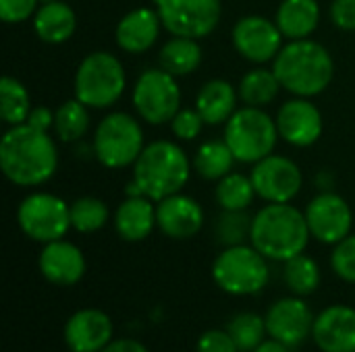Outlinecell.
Instances as JSON below:
<instances>
[{"label": "cell", "instance_id": "36", "mask_svg": "<svg viewBox=\"0 0 355 352\" xmlns=\"http://www.w3.org/2000/svg\"><path fill=\"white\" fill-rule=\"evenodd\" d=\"M331 268L343 282L355 284V234L339 241L331 253Z\"/></svg>", "mask_w": 355, "mask_h": 352}, {"label": "cell", "instance_id": "38", "mask_svg": "<svg viewBox=\"0 0 355 352\" xmlns=\"http://www.w3.org/2000/svg\"><path fill=\"white\" fill-rule=\"evenodd\" d=\"M196 352H239L227 330H208L200 336Z\"/></svg>", "mask_w": 355, "mask_h": 352}, {"label": "cell", "instance_id": "18", "mask_svg": "<svg viewBox=\"0 0 355 352\" xmlns=\"http://www.w3.org/2000/svg\"><path fill=\"white\" fill-rule=\"evenodd\" d=\"M156 224L168 239L185 241L196 237L204 226L202 205L183 193H175L156 205Z\"/></svg>", "mask_w": 355, "mask_h": 352}, {"label": "cell", "instance_id": "12", "mask_svg": "<svg viewBox=\"0 0 355 352\" xmlns=\"http://www.w3.org/2000/svg\"><path fill=\"white\" fill-rule=\"evenodd\" d=\"M256 195L268 203H289L293 201L304 185L300 166L285 158L270 154L264 160L256 162L250 174Z\"/></svg>", "mask_w": 355, "mask_h": 352}, {"label": "cell", "instance_id": "28", "mask_svg": "<svg viewBox=\"0 0 355 352\" xmlns=\"http://www.w3.org/2000/svg\"><path fill=\"white\" fill-rule=\"evenodd\" d=\"M235 156L227 141H206L200 145L193 158V168L196 172L206 178V180H220L227 176L233 168Z\"/></svg>", "mask_w": 355, "mask_h": 352}, {"label": "cell", "instance_id": "19", "mask_svg": "<svg viewBox=\"0 0 355 352\" xmlns=\"http://www.w3.org/2000/svg\"><path fill=\"white\" fill-rule=\"evenodd\" d=\"M312 338L322 352H355V309L331 305L322 309L312 328Z\"/></svg>", "mask_w": 355, "mask_h": 352}, {"label": "cell", "instance_id": "10", "mask_svg": "<svg viewBox=\"0 0 355 352\" xmlns=\"http://www.w3.org/2000/svg\"><path fill=\"white\" fill-rule=\"evenodd\" d=\"M135 112L150 124H166L181 110V89L175 75L164 68H148L133 89Z\"/></svg>", "mask_w": 355, "mask_h": 352}, {"label": "cell", "instance_id": "13", "mask_svg": "<svg viewBox=\"0 0 355 352\" xmlns=\"http://www.w3.org/2000/svg\"><path fill=\"white\" fill-rule=\"evenodd\" d=\"M304 214L310 234L324 245H337L352 232V224H354L352 207L341 195L333 191H324L316 195L308 203Z\"/></svg>", "mask_w": 355, "mask_h": 352}, {"label": "cell", "instance_id": "3", "mask_svg": "<svg viewBox=\"0 0 355 352\" xmlns=\"http://www.w3.org/2000/svg\"><path fill=\"white\" fill-rule=\"evenodd\" d=\"M275 75L281 87L297 98H314L322 93L335 75L331 52L314 39H291L275 58Z\"/></svg>", "mask_w": 355, "mask_h": 352}, {"label": "cell", "instance_id": "31", "mask_svg": "<svg viewBox=\"0 0 355 352\" xmlns=\"http://www.w3.org/2000/svg\"><path fill=\"white\" fill-rule=\"evenodd\" d=\"M52 129L58 135V139L64 141V143L79 141L87 133V129H89L87 106L81 104L77 98L75 100H67L54 112V124H52Z\"/></svg>", "mask_w": 355, "mask_h": 352}, {"label": "cell", "instance_id": "25", "mask_svg": "<svg viewBox=\"0 0 355 352\" xmlns=\"http://www.w3.org/2000/svg\"><path fill=\"white\" fill-rule=\"evenodd\" d=\"M77 27V17L67 2L50 0L44 2L33 15V29L37 37L46 44L67 41Z\"/></svg>", "mask_w": 355, "mask_h": 352}, {"label": "cell", "instance_id": "30", "mask_svg": "<svg viewBox=\"0 0 355 352\" xmlns=\"http://www.w3.org/2000/svg\"><path fill=\"white\" fill-rule=\"evenodd\" d=\"M31 102L25 85L15 77H2L0 81V114L2 120L10 127L27 122L31 114Z\"/></svg>", "mask_w": 355, "mask_h": 352}, {"label": "cell", "instance_id": "17", "mask_svg": "<svg viewBox=\"0 0 355 352\" xmlns=\"http://www.w3.org/2000/svg\"><path fill=\"white\" fill-rule=\"evenodd\" d=\"M112 319L100 309H81L64 326V344L71 352H100L112 342Z\"/></svg>", "mask_w": 355, "mask_h": 352}, {"label": "cell", "instance_id": "39", "mask_svg": "<svg viewBox=\"0 0 355 352\" xmlns=\"http://www.w3.org/2000/svg\"><path fill=\"white\" fill-rule=\"evenodd\" d=\"M42 0H0V19L4 23H23L37 10Z\"/></svg>", "mask_w": 355, "mask_h": 352}, {"label": "cell", "instance_id": "41", "mask_svg": "<svg viewBox=\"0 0 355 352\" xmlns=\"http://www.w3.org/2000/svg\"><path fill=\"white\" fill-rule=\"evenodd\" d=\"M100 352H150L141 342L131 340V338H121V340H112L106 349Z\"/></svg>", "mask_w": 355, "mask_h": 352}, {"label": "cell", "instance_id": "34", "mask_svg": "<svg viewBox=\"0 0 355 352\" xmlns=\"http://www.w3.org/2000/svg\"><path fill=\"white\" fill-rule=\"evenodd\" d=\"M227 332L239 352H254L266 340V319L258 313H239L227 324Z\"/></svg>", "mask_w": 355, "mask_h": 352}, {"label": "cell", "instance_id": "2", "mask_svg": "<svg viewBox=\"0 0 355 352\" xmlns=\"http://www.w3.org/2000/svg\"><path fill=\"white\" fill-rule=\"evenodd\" d=\"M191 174L185 151L173 141H154L144 147L133 164V180L127 185V197H150L162 201L181 193Z\"/></svg>", "mask_w": 355, "mask_h": 352}, {"label": "cell", "instance_id": "21", "mask_svg": "<svg viewBox=\"0 0 355 352\" xmlns=\"http://www.w3.org/2000/svg\"><path fill=\"white\" fill-rule=\"evenodd\" d=\"M160 15L150 8H135L127 12L116 25V44L129 54L148 52L160 35Z\"/></svg>", "mask_w": 355, "mask_h": 352}, {"label": "cell", "instance_id": "29", "mask_svg": "<svg viewBox=\"0 0 355 352\" xmlns=\"http://www.w3.org/2000/svg\"><path fill=\"white\" fill-rule=\"evenodd\" d=\"M283 280L295 297H310L320 286V268L310 255L300 253L285 261Z\"/></svg>", "mask_w": 355, "mask_h": 352}, {"label": "cell", "instance_id": "5", "mask_svg": "<svg viewBox=\"0 0 355 352\" xmlns=\"http://www.w3.org/2000/svg\"><path fill=\"white\" fill-rule=\"evenodd\" d=\"M212 278L220 290L233 297L258 295L270 278L266 257L254 245L225 247L212 263Z\"/></svg>", "mask_w": 355, "mask_h": 352}, {"label": "cell", "instance_id": "42", "mask_svg": "<svg viewBox=\"0 0 355 352\" xmlns=\"http://www.w3.org/2000/svg\"><path fill=\"white\" fill-rule=\"evenodd\" d=\"M254 352H291V349L285 346L283 342L275 340V338H268V340H264Z\"/></svg>", "mask_w": 355, "mask_h": 352}, {"label": "cell", "instance_id": "33", "mask_svg": "<svg viewBox=\"0 0 355 352\" xmlns=\"http://www.w3.org/2000/svg\"><path fill=\"white\" fill-rule=\"evenodd\" d=\"M254 216L245 210H223V214L214 222V239L223 247L245 245L252 234Z\"/></svg>", "mask_w": 355, "mask_h": 352}, {"label": "cell", "instance_id": "23", "mask_svg": "<svg viewBox=\"0 0 355 352\" xmlns=\"http://www.w3.org/2000/svg\"><path fill=\"white\" fill-rule=\"evenodd\" d=\"M196 110L206 124H223L237 110V91L225 79H212L202 85L196 98Z\"/></svg>", "mask_w": 355, "mask_h": 352}, {"label": "cell", "instance_id": "35", "mask_svg": "<svg viewBox=\"0 0 355 352\" xmlns=\"http://www.w3.org/2000/svg\"><path fill=\"white\" fill-rule=\"evenodd\" d=\"M108 218V205L98 197H79L71 203V226L81 234L104 228Z\"/></svg>", "mask_w": 355, "mask_h": 352}, {"label": "cell", "instance_id": "7", "mask_svg": "<svg viewBox=\"0 0 355 352\" xmlns=\"http://www.w3.org/2000/svg\"><path fill=\"white\" fill-rule=\"evenodd\" d=\"M127 77L110 52L87 54L75 73V98L87 108H110L125 91Z\"/></svg>", "mask_w": 355, "mask_h": 352}, {"label": "cell", "instance_id": "4", "mask_svg": "<svg viewBox=\"0 0 355 352\" xmlns=\"http://www.w3.org/2000/svg\"><path fill=\"white\" fill-rule=\"evenodd\" d=\"M306 214L291 203H266L252 222L250 243L272 261H287L306 251L310 241Z\"/></svg>", "mask_w": 355, "mask_h": 352}, {"label": "cell", "instance_id": "9", "mask_svg": "<svg viewBox=\"0 0 355 352\" xmlns=\"http://www.w3.org/2000/svg\"><path fill=\"white\" fill-rule=\"evenodd\" d=\"M17 222L27 239L46 245L64 239L69 228H73L71 205L52 193H31L21 201Z\"/></svg>", "mask_w": 355, "mask_h": 352}, {"label": "cell", "instance_id": "27", "mask_svg": "<svg viewBox=\"0 0 355 352\" xmlns=\"http://www.w3.org/2000/svg\"><path fill=\"white\" fill-rule=\"evenodd\" d=\"M279 89H281V81L275 75V71H268V68H254L245 73L239 81L241 102L254 108H264L270 102H275V98L279 95Z\"/></svg>", "mask_w": 355, "mask_h": 352}, {"label": "cell", "instance_id": "37", "mask_svg": "<svg viewBox=\"0 0 355 352\" xmlns=\"http://www.w3.org/2000/svg\"><path fill=\"white\" fill-rule=\"evenodd\" d=\"M204 118L200 116V112L193 108H183L175 114V118L171 120V129L175 133L177 139H183V141H191L200 135L202 127H204Z\"/></svg>", "mask_w": 355, "mask_h": 352}, {"label": "cell", "instance_id": "11", "mask_svg": "<svg viewBox=\"0 0 355 352\" xmlns=\"http://www.w3.org/2000/svg\"><path fill=\"white\" fill-rule=\"evenodd\" d=\"M162 27L181 37L202 39L220 21V0H156Z\"/></svg>", "mask_w": 355, "mask_h": 352}, {"label": "cell", "instance_id": "22", "mask_svg": "<svg viewBox=\"0 0 355 352\" xmlns=\"http://www.w3.org/2000/svg\"><path fill=\"white\" fill-rule=\"evenodd\" d=\"M156 207L150 197H127L114 212V228L123 241L139 243L156 228Z\"/></svg>", "mask_w": 355, "mask_h": 352}, {"label": "cell", "instance_id": "8", "mask_svg": "<svg viewBox=\"0 0 355 352\" xmlns=\"http://www.w3.org/2000/svg\"><path fill=\"white\" fill-rule=\"evenodd\" d=\"M144 147V131L127 112H112L104 116L92 143L94 156L106 168H125L135 164Z\"/></svg>", "mask_w": 355, "mask_h": 352}, {"label": "cell", "instance_id": "6", "mask_svg": "<svg viewBox=\"0 0 355 352\" xmlns=\"http://www.w3.org/2000/svg\"><path fill=\"white\" fill-rule=\"evenodd\" d=\"M277 120L262 108L245 106L225 122V141L237 162L256 164L272 154L279 139Z\"/></svg>", "mask_w": 355, "mask_h": 352}, {"label": "cell", "instance_id": "32", "mask_svg": "<svg viewBox=\"0 0 355 352\" xmlns=\"http://www.w3.org/2000/svg\"><path fill=\"white\" fill-rule=\"evenodd\" d=\"M216 201L223 210H248L256 197V189L250 176L229 172L216 185Z\"/></svg>", "mask_w": 355, "mask_h": 352}, {"label": "cell", "instance_id": "20", "mask_svg": "<svg viewBox=\"0 0 355 352\" xmlns=\"http://www.w3.org/2000/svg\"><path fill=\"white\" fill-rule=\"evenodd\" d=\"M42 276L56 286H73L85 276V257L81 249L64 239L46 243L40 253Z\"/></svg>", "mask_w": 355, "mask_h": 352}, {"label": "cell", "instance_id": "16", "mask_svg": "<svg viewBox=\"0 0 355 352\" xmlns=\"http://www.w3.org/2000/svg\"><path fill=\"white\" fill-rule=\"evenodd\" d=\"M277 129L281 139L295 147H310L322 135V114L310 98L287 100L277 114Z\"/></svg>", "mask_w": 355, "mask_h": 352}, {"label": "cell", "instance_id": "14", "mask_svg": "<svg viewBox=\"0 0 355 352\" xmlns=\"http://www.w3.org/2000/svg\"><path fill=\"white\" fill-rule=\"evenodd\" d=\"M266 330L268 336L283 342L291 351L302 346L310 336L314 328V313L310 305L304 301V297H285L270 305L266 311Z\"/></svg>", "mask_w": 355, "mask_h": 352}, {"label": "cell", "instance_id": "1", "mask_svg": "<svg viewBox=\"0 0 355 352\" xmlns=\"http://www.w3.org/2000/svg\"><path fill=\"white\" fill-rule=\"evenodd\" d=\"M0 168L12 185H42L58 168L56 143L48 131L29 122L10 127L0 141Z\"/></svg>", "mask_w": 355, "mask_h": 352}, {"label": "cell", "instance_id": "40", "mask_svg": "<svg viewBox=\"0 0 355 352\" xmlns=\"http://www.w3.org/2000/svg\"><path fill=\"white\" fill-rule=\"evenodd\" d=\"M331 21L343 31H355V0H335L331 6Z\"/></svg>", "mask_w": 355, "mask_h": 352}, {"label": "cell", "instance_id": "26", "mask_svg": "<svg viewBox=\"0 0 355 352\" xmlns=\"http://www.w3.org/2000/svg\"><path fill=\"white\" fill-rule=\"evenodd\" d=\"M158 62H160V68H164L166 73L175 77L191 75L202 62V48L198 39L193 37L175 35L160 48Z\"/></svg>", "mask_w": 355, "mask_h": 352}, {"label": "cell", "instance_id": "24", "mask_svg": "<svg viewBox=\"0 0 355 352\" xmlns=\"http://www.w3.org/2000/svg\"><path fill=\"white\" fill-rule=\"evenodd\" d=\"M275 23L287 39H308L320 23L316 0H283L277 8Z\"/></svg>", "mask_w": 355, "mask_h": 352}, {"label": "cell", "instance_id": "43", "mask_svg": "<svg viewBox=\"0 0 355 352\" xmlns=\"http://www.w3.org/2000/svg\"><path fill=\"white\" fill-rule=\"evenodd\" d=\"M42 2H50V0H42Z\"/></svg>", "mask_w": 355, "mask_h": 352}, {"label": "cell", "instance_id": "15", "mask_svg": "<svg viewBox=\"0 0 355 352\" xmlns=\"http://www.w3.org/2000/svg\"><path fill=\"white\" fill-rule=\"evenodd\" d=\"M233 46L250 62L264 64L275 60L283 48V33L275 21L260 15L241 17L233 27Z\"/></svg>", "mask_w": 355, "mask_h": 352}]
</instances>
